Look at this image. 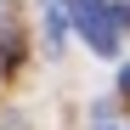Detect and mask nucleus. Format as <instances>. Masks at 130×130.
Here are the masks:
<instances>
[{"label": "nucleus", "mask_w": 130, "mask_h": 130, "mask_svg": "<svg viewBox=\"0 0 130 130\" xmlns=\"http://www.w3.org/2000/svg\"><path fill=\"white\" fill-rule=\"evenodd\" d=\"M62 28H68V11H62V6H51V11H45V45H51V51L62 45Z\"/></svg>", "instance_id": "nucleus-2"}, {"label": "nucleus", "mask_w": 130, "mask_h": 130, "mask_svg": "<svg viewBox=\"0 0 130 130\" xmlns=\"http://www.w3.org/2000/svg\"><path fill=\"white\" fill-rule=\"evenodd\" d=\"M68 23L91 40V51L96 57H113L119 51V40L130 28V0H68Z\"/></svg>", "instance_id": "nucleus-1"}, {"label": "nucleus", "mask_w": 130, "mask_h": 130, "mask_svg": "<svg viewBox=\"0 0 130 130\" xmlns=\"http://www.w3.org/2000/svg\"><path fill=\"white\" fill-rule=\"evenodd\" d=\"M96 130H119V124H113V107H107V102L96 107Z\"/></svg>", "instance_id": "nucleus-3"}, {"label": "nucleus", "mask_w": 130, "mask_h": 130, "mask_svg": "<svg viewBox=\"0 0 130 130\" xmlns=\"http://www.w3.org/2000/svg\"><path fill=\"white\" fill-rule=\"evenodd\" d=\"M119 91L130 96V62H124V68H119Z\"/></svg>", "instance_id": "nucleus-4"}]
</instances>
